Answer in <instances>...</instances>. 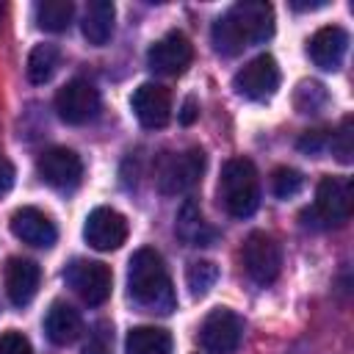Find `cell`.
Listing matches in <instances>:
<instances>
[{"mask_svg": "<svg viewBox=\"0 0 354 354\" xmlns=\"http://www.w3.org/2000/svg\"><path fill=\"white\" fill-rule=\"evenodd\" d=\"M271 33H274V8L263 0H243L213 22L210 39L216 53L238 55L243 53V47L263 44L266 39H271Z\"/></svg>", "mask_w": 354, "mask_h": 354, "instance_id": "1", "label": "cell"}, {"mask_svg": "<svg viewBox=\"0 0 354 354\" xmlns=\"http://www.w3.org/2000/svg\"><path fill=\"white\" fill-rule=\"evenodd\" d=\"M127 290L138 307L152 310V313H171L177 304L169 271L163 266V257L155 249H138L130 257Z\"/></svg>", "mask_w": 354, "mask_h": 354, "instance_id": "2", "label": "cell"}, {"mask_svg": "<svg viewBox=\"0 0 354 354\" xmlns=\"http://www.w3.org/2000/svg\"><path fill=\"white\" fill-rule=\"evenodd\" d=\"M218 199H221L224 210L235 218H246L257 210V205H260V180H257V169H254L252 160L232 158V160L224 163L221 180H218Z\"/></svg>", "mask_w": 354, "mask_h": 354, "instance_id": "3", "label": "cell"}, {"mask_svg": "<svg viewBox=\"0 0 354 354\" xmlns=\"http://www.w3.org/2000/svg\"><path fill=\"white\" fill-rule=\"evenodd\" d=\"M354 205V188L346 177H324L315 191V205L304 216L315 218V227H340L348 221Z\"/></svg>", "mask_w": 354, "mask_h": 354, "instance_id": "4", "label": "cell"}, {"mask_svg": "<svg viewBox=\"0 0 354 354\" xmlns=\"http://www.w3.org/2000/svg\"><path fill=\"white\" fill-rule=\"evenodd\" d=\"M202 169H205V152L191 147L185 152H177V155H166L163 163L158 166V191L166 194V196H174V194H185L188 188H194L202 177Z\"/></svg>", "mask_w": 354, "mask_h": 354, "instance_id": "5", "label": "cell"}, {"mask_svg": "<svg viewBox=\"0 0 354 354\" xmlns=\"http://www.w3.org/2000/svg\"><path fill=\"white\" fill-rule=\"evenodd\" d=\"M64 279L91 307L105 304L108 296H111L113 277H111V268L100 260H75V263H69L66 271H64Z\"/></svg>", "mask_w": 354, "mask_h": 354, "instance_id": "6", "label": "cell"}, {"mask_svg": "<svg viewBox=\"0 0 354 354\" xmlns=\"http://www.w3.org/2000/svg\"><path fill=\"white\" fill-rule=\"evenodd\" d=\"M241 257H243V268L249 274L252 282L257 285H271L277 277H279V268H282V249L279 243L266 235V232H252L246 241H243V249H241Z\"/></svg>", "mask_w": 354, "mask_h": 354, "instance_id": "7", "label": "cell"}, {"mask_svg": "<svg viewBox=\"0 0 354 354\" xmlns=\"http://www.w3.org/2000/svg\"><path fill=\"white\" fill-rule=\"evenodd\" d=\"M241 335H243V321L227 307L210 310L199 329V340L210 354H232L241 346Z\"/></svg>", "mask_w": 354, "mask_h": 354, "instance_id": "8", "label": "cell"}, {"mask_svg": "<svg viewBox=\"0 0 354 354\" xmlns=\"http://www.w3.org/2000/svg\"><path fill=\"white\" fill-rule=\"evenodd\" d=\"M232 86L241 97L263 102V100L274 97V91L279 88V66L271 55H257L235 75Z\"/></svg>", "mask_w": 354, "mask_h": 354, "instance_id": "9", "label": "cell"}, {"mask_svg": "<svg viewBox=\"0 0 354 354\" xmlns=\"http://www.w3.org/2000/svg\"><path fill=\"white\" fill-rule=\"evenodd\" d=\"M83 238L97 252H113L127 241V218L113 207H94L83 224Z\"/></svg>", "mask_w": 354, "mask_h": 354, "instance_id": "10", "label": "cell"}, {"mask_svg": "<svg viewBox=\"0 0 354 354\" xmlns=\"http://www.w3.org/2000/svg\"><path fill=\"white\" fill-rule=\"evenodd\" d=\"M55 111L66 124H86L100 111V94L88 80H69L55 94Z\"/></svg>", "mask_w": 354, "mask_h": 354, "instance_id": "11", "label": "cell"}, {"mask_svg": "<svg viewBox=\"0 0 354 354\" xmlns=\"http://www.w3.org/2000/svg\"><path fill=\"white\" fill-rule=\"evenodd\" d=\"M191 58H194V47L188 41V36H183L180 30L166 33L147 53V64L158 75H183L188 69Z\"/></svg>", "mask_w": 354, "mask_h": 354, "instance_id": "12", "label": "cell"}, {"mask_svg": "<svg viewBox=\"0 0 354 354\" xmlns=\"http://www.w3.org/2000/svg\"><path fill=\"white\" fill-rule=\"evenodd\" d=\"M36 171L53 188H75L83 177V160L66 147H53L39 155Z\"/></svg>", "mask_w": 354, "mask_h": 354, "instance_id": "13", "label": "cell"}, {"mask_svg": "<svg viewBox=\"0 0 354 354\" xmlns=\"http://www.w3.org/2000/svg\"><path fill=\"white\" fill-rule=\"evenodd\" d=\"M133 111H136V119L141 122V127H147V130L166 127L169 116H171L169 88L160 83H141L133 91Z\"/></svg>", "mask_w": 354, "mask_h": 354, "instance_id": "14", "label": "cell"}, {"mask_svg": "<svg viewBox=\"0 0 354 354\" xmlns=\"http://www.w3.org/2000/svg\"><path fill=\"white\" fill-rule=\"evenodd\" d=\"M310 58L315 66L326 69V72H335L340 69L343 58H346V50H348V33L340 28V25H326V28H318L310 39Z\"/></svg>", "mask_w": 354, "mask_h": 354, "instance_id": "15", "label": "cell"}, {"mask_svg": "<svg viewBox=\"0 0 354 354\" xmlns=\"http://www.w3.org/2000/svg\"><path fill=\"white\" fill-rule=\"evenodd\" d=\"M11 232L22 243H30V246H39V249H50L55 243V238H58V230L50 221V216H44L36 207L14 210L11 213Z\"/></svg>", "mask_w": 354, "mask_h": 354, "instance_id": "16", "label": "cell"}, {"mask_svg": "<svg viewBox=\"0 0 354 354\" xmlns=\"http://www.w3.org/2000/svg\"><path fill=\"white\" fill-rule=\"evenodd\" d=\"M39 279H41V271L33 260L11 257L6 266V296L11 299V304L14 307L30 304V299L39 290Z\"/></svg>", "mask_w": 354, "mask_h": 354, "instance_id": "17", "label": "cell"}, {"mask_svg": "<svg viewBox=\"0 0 354 354\" xmlns=\"http://www.w3.org/2000/svg\"><path fill=\"white\" fill-rule=\"evenodd\" d=\"M44 332L50 337V343L55 346H69L80 337L83 332V321L77 315L75 307H69L66 301H53V307L44 315Z\"/></svg>", "mask_w": 354, "mask_h": 354, "instance_id": "18", "label": "cell"}, {"mask_svg": "<svg viewBox=\"0 0 354 354\" xmlns=\"http://www.w3.org/2000/svg\"><path fill=\"white\" fill-rule=\"evenodd\" d=\"M113 19H116V8L111 0H94L88 3L86 14H83V36L88 44L102 47L111 33H113Z\"/></svg>", "mask_w": 354, "mask_h": 354, "instance_id": "19", "label": "cell"}, {"mask_svg": "<svg viewBox=\"0 0 354 354\" xmlns=\"http://www.w3.org/2000/svg\"><path fill=\"white\" fill-rule=\"evenodd\" d=\"M127 354H171V335L160 326H136L124 340Z\"/></svg>", "mask_w": 354, "mask_h": 354, "instance_id": "20", "label": "cell"}, {"mask_svg": "<svg viewBox=\"0 0 354 354\" xmlns=\"http://www.w3.org/2000/svg\"><path fill=\"white\" fill-rule=\"evenodd\" d=\"M177 235L188 243V246H207L213 241V230L205 224L202 210L196 202H185L177 213Z\"/></svg>", "mask_w": 354, "mask_h": 354, "instance_id": "21", "label": "cell"}, {"mask_svg": "<svg viewBox=\"0 0 354 354\" xmlns=\"http://www.w3.org/2000/svg\"><path fill=\"white\" fill-rule=\"evenodd\" d=\"M75 17V6L69 0H41L36 3V22L39 28L50 30V33H61L72 25Z\"/></svg>", "mask_w": 354, "mask_h": 354, "instance_id": "22", "label": "cell"}, {"mask_svg": "<svg viewBox=\"0 0 354 354\" xmlns=\"http://www.w3.org/2000/svg\"><path fill=\"white\" fill-rule=\"evenodd\" d=\"M58 64H61V53L55 44H36L28 55V80L36 86L47 83L55 75Z\"/></svg>", "mask_w": 354, "mask_h": 354, "instance_id": "23", "label": "cell"}, {"mask_svg": "<svg viewBox=\"0 0 354 354\" xmlns=\"http://www.w3.org/2000/svg\"><path fill=\"white\" fill-rule=\"evenodd\" d=\"M218 282V266L210 260H194L185 268V285L191 290L194 299H202L205 293H210V288Z\"/></svg>", "mask_w": 354, "mask_h": 354, "instance_id": "24", "label": "cell"}, {"mask_svg": "<svg viewBox=\"0 0 354 354\" xmlns=\"http://www.w3.org/2000/svg\"><path fill=\"white\" fill-rule=\"evenodd\" d=\"M326 102H329V91L318 80H301L293 94V105L299 113H318Z\"/></svg>", "mask_w": 354, "mask_h": 354, "instance_id": "25", "label": "cell"}, {"mask_svg": "<svg viewBox=\"0 0 354 354\" xmlns=\"http://www.w3.org/2000/svg\"><path fill=\"white\" fill-rule=\"evenodd\" d=\"M301 185H304L301 171L288 169V166L277 169V171H274V177H271V191H274L279 199H290V196H296V194L301 191Z\"/></svg>", "mask_w": 354, "mask_h": 354, "instance_id": "26", "label": "cell"}, {"mask_svg": "<svg viewBox=\"0 0 354 354\" xmlns=\"http://www.w3.org/2000/svg\"><path fill=\"white\" fill-rule=\"evenodd\" d=\"M351 136H354V130H351V116H346V119H343V124H340V130L329 138V149L337 155V160H340V163H351V155H354Z\"/></svg>", "mask_w": 354, "mask_h": 354, "instance_id": "27", "label": "cell"}, {"mask_svg": "<svg viewBox=\"0 0 354 354\" xmlns=\"http://www.w3.org/2000/svg\"><path fill=\"white\" fill-rule=\"evenodd\" d=\"M113 348V332L108 324H97L88 335V343L83 346V354H111Z\"/></svg>", "mask_w": 354, "mask_h": 354, "instance_id": "28", "label": "cell"}, {"mask_svg": "<svg viewBox=\"0 0 354 354\" xmlns=\"http://www.w3.org/2000/svg\"><path fill=\"white\" fill-rule=\"evenodd\" d=\"M0 354H33L30 348V340L17 332V329H8L0 335Z\"/></svg>", "mask_w": 354, "mask_h": 354, "instance_id": "29", "label": "cell"}, {"mask_svg": "<svg viewBox=\"0 0 354 354\" xmlns=\"http://www.w3.org/2000/svg\"><path fill=\"white\" fill-rule=\"evenodd\" d=\"M329 133L326 130H307L301 138H299V149L301 152H307V155H321L324 149H329Z\"/></svg>", "mask_w": 354, "mask_h": 354, "instance_id": "30", "label": "cell"}, {"mask_svg": "<svg viewBox=\"0 0 354 354\" xmlns=\"http://www.w3.org/2000/svg\"><path fill=\"white\" fill-rule=\"evenodd\" d=\"M11 185H14V166L8 163V158L0 155V196L8 194Z\"/></svg>", "mask_w": 354, "mask_h": 354, "instance_id": "31", "label": "cell"}, {"mask_svg": "<svg viewBox=\"0 0 354 354\" xmlns=\"http://www.w3.org/2000/svg\"><path fill=\"white\" fill-rule=\"evenodd\" d=\"M196 116H199V108H196V100H191V97H188V100L183 102V113H180V122H183V124H191V122H194Z\"/></svg>", "mask_w": 354, "mask_h": 354, "instance_id": "32", "label": "cell"}]
</instances>
